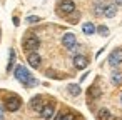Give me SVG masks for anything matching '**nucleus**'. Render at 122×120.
<instances>
[{
  "instance_id": "dca6fc26",
  "label": "nucleus",
  "mask_w": 122,
  "mask_h": 120,
  "mask_svg": "<svg viewBox=\"0 0 122 120\" xmlns=\"http://www.w3.org/2000/svg\"><path fill=\"white\" fill-rule=\"evenodd\" d=\"M67 88H69V93H70V95H74V97L80 95V87H79L77 83H70Z\"/></svg>"
},
{
  "instance_id": "2eb2a0df",
  "label": "nucleus",
  "mask_w": 122,
  "mask_h": 120,
  "mask_svg": "<svg viewBox=\"0 0 122 120\" xmlns=\"http://www.w3.org/2000/svg\"><path fill=\"white\" fill-rule=\"evenodd\" d=\"M105 7H107V5H104V4H95V5H94V14L99 15V17L104 15V14H105Z\"/></svg>"
},
{
  "instance_id": "f257e3e1",
  "label": "nucleus",
  "mask_w": 122,
  "mask_h": 120,
  "mask_svg": "<svg viewBox=\"0 0 122 120\" xmlns=\"http://www.w3.org/2000/svg\"><path fill=\"white\" fill-rule=\"evenodd\" d=\"M14 75H15V78L20 82V83H24L25 87H35L39 82L32 77V73L24 67V65H19V67H15V72H14Z\"/></svg>"
},
{
  "instance_id": "f8f14e48",
  "label": "nucleus",
  "mask_w": 122,
  "mask_h": 120,
  "mask_svg": "<svg viewBox=\"0 0 122 120\" xmlns=\"http://www.w3.org/2000/svg\"><path fill=\"white\" fill-rule=\"evenodd\" d=\"M54 120H77V117L74 115V113H70V112H60V113H57L55 117H54Z\"/></svg>"
},
{
  "instance_id": "a211bd4d",
  "label": "nucleus",
  "mask_w": 122,
  "mask_h": 120,
  "mask_svg": "<svg viewBox=\"0 0 122 120\" xmlns=\"http://www.w3.org/2000/svg\"><path fill=\"white\" fill-rule=\"evenodd\" d=\"M112 117H110V113H109V110H105V108H102L100 112H99V120H110Z\"/></svg>"
},
{
  "instance_id": "7ed1b4c3",
  "label": "nucleus",
  "mask_w": 122,
  "mask_h": 120,
  "mask_svg": "<svg viewBox=\"0 0 122 120\" xmlns=\"http://www.w3.org/2000/svg\"><path fill=\"white\" fill-rule=\"evenodd\" d=\"M22 105V100L17 97V95H12V97H7L5 98V108L9 112H17Z\"/></svg>"
},
{
  "instance_id": "4468645a",
  "label": "nucleus",
  "mask_w": 122,
  "mask_h": 120,
  "mask_svg": "<svg viewBox=\"0 0 122 120\" xmlns=\"http://www.w3.org/2000/svg\"><path fill=\"white\" fill-rule=\"evenodd\" d=\"M115 14H117V5H115V4H109V5L105 7V14H104V15L109 17V19H112Z\"/></svg>"
},
{
  "instance_id": "aec40b11",
  "label": "nucleus",
  "mask_w": 122,
  "mask_h": 120,
  "mask_svg": "<svg viewBox=\"0 0 122 120\" xmlns=\"http://www.w3.org/2000/svg\"><path fill=\"white\" fill-rule=\"evenodd\" d=\"M14 62H15V52H14V50H10V58H9V65H7V70H9V72L12 70Z\"/></svg>"
},
{
  "instance_id": "39448f33",
  "label": "nucleus",
  "mask_w": 122,
  "mask_h": 120,
  "mask_svg": "<svg viewBox=\"0 0 122 120\" xmlns=\"http://www.w3.org/2000/svg\"><path fill=\"white\" fill-rule=\"evenodd\" d=\"M62 45L65 47V48H69V50H72L75 45H77V40H75V35L74 34H65L64 37H62Z\"/></svg>"
},
{
  "instance_id": "4be33fe9",
  "label": "nucleus",
  "mask_w": 122,
  "mask_h": 120,
  "mask_svg": "<svg viewBox=\"0 0 122 120\" xmlns=\"http://www.w3.org/2000/svg\"><path fill=\"white\" fill-rule=\"evenodd\" d=\"M4 117H5L4 115V108H2V105H0V120H4Z\"/></svg>"
},
{
  "instance_id": "9b49d317",
  "label": "nucleus",
  "mask_w": 122,
  "mask_h": 120,
  "mask_svg": "<svg viewBox=\"0 0 122 120\" xmlns=\"http://www.w3.org/2000/svg\"><path fill=\"white\" fill-rule=\"evenodd\" d=\"M110 82H112L115 87L122 85V72H119V70L112 72V75H110Z\"/></svg>"
},
{
  "instance_id": "412c9836",
  "label": "nucleus",
  "mask_w": 122,
  "mask_h": 120,
  "mask_svg": "<svg viewBox=\"0 0 122 120\" xmlns=\"http://www.w3.org/2000/svg\"><path fill=\"white\" fill-rule=\"evenodd\" d=\"M37 22H40V17H34V15L27 17V24H37Z\"/></svg>"
},
{
  "instance_id": "b1692460",
  "label": "nucleus",
  "mask_w": 122,
  "mask_h": 120,
  "mask_svg": "<svg viewBox=\"0 0 122 120\" xmlns=\"http://www.w3.org/2000/svg\"><path fill=\"white\" fill-rule=\"evenodd\" d=\"M120 103H122V95H120Z\"/></svg>"
},
{
  "instance_id": "6e6552de",
  "label": "nucleus",
  "mask_w": 122,
  "mask_h": 120,
  "mask_svg": "<svg viewBox=\"0 0 122 120\" xmlns=\"http://www.w3.org/2000/svg\"><path fill=\"white\" fill-rule=\"evenodd\" d=\"M87 65H89L87 57H84V55H75V57H74V67H75V68L82 70V68H85Z\"/></svg>"
},
{
  "instance_id": "1a4fd4ad",
  "label": "nucleus",
  "mask_w": 122,
  "mask_h": 120,
  "mask_svg": "<svg viewBox=\"0 0 122 120\" xmlns=\"http://www.w3.org/2000/svg\"><path fill=\"white\" fill-rule=\"evenodd\" d=\"M30 108L32 110H35V112H42V108H44V103H42V97L40 95H37V97H34L32 100H30Z\"/></svg>"
},
{
  "instance_id": "6ab92c4d",
  "label": "nucleus",
  "mask_w": 122,
  "mask_h": 120,
  "mask_svg": "<svg viewBox=\"0 0 122 120\" xmlns=\"http://www.w3.org/2000/svg\"><path fill=\"white\" fill-rule=\"evenodd\" d=\"M97 32H99V35H102V37H107V35H109V29H107L105 25L97 27Z\"/></svg>"
},
{
  "instance_id": "423d86ee",
  "label": "nucleus",
  "mask_w": 122,
  "mask_h": 120,
  "mask_svg": "<svg viewBox=\"0 0 122 120\" xmlns=\"http://www.w3.org/2000/svg\"><path fill=\"white\" fill-rule=\"evenodd\" d=\"M27 62H29V65H30L32 68H39V67H40L42 58H40V55H39L37 52H30V53H29V57H27Z\"/></svg>"
},
{
  "instance_id": "20e7f679",
  "label": "nucleus",
  "mask_w": 122,
  "mask_h": 120,
  "mask_svg": "<svg viewBox=\"0 0 122 120\" xmlns=\"http://www.w3.org/2000/svg\"><path fill=\"white\" fill-rule=\"evenodd\" d=\"M120 63H122V50L117 48L109 55V65L110 67H119Z\"/></svg>"
},
{
  "instance_id": "f03ea898",
  "label": "nucleus",
  "mask_w": 122,
  "mask_h": 120,
  "mask_svg": "<svg viewBox=\"0 0 122 120\" xmlns=\"http://www.w3.org/2000/svg\"><path fill=\"white\" fill-rule=\"evenodd\" d=\"M40 47V40L35 37V35H29L24 38V48L29 50V52H35L37 48Z\"/></svg>"
},
{
  "instance_id": "f3484780",
  "label": "nucleus",
  "mask_w": 122,
  "mask_h": 120,
  "mask_svg": "<svg viewBox=\"0 0 122 120\" xmlns=\"http://www.w3.org/2000/svg\"><path fill=\"white\" fill-rule=\"evenodd\" d=\"M89 97H90V98H99V97H100V88H99V87H92V88L89 90Z\"/></svg>"
},
{
  "instance_id": "9d476101",
  "label": "nucleus",
  "mask_w": 122,
  "mask_h": 120,
  "mask_svg": "<svg viewBox=\"0 0 122 120\" xmlns=\"http://www.w3.org/2000/svg\"><path fill=\"white\" fill-rule=\"evenodd\" d=\"M40 117H42V118H45V120L52 118V117H54V103L44 105V108H42V112H40Z\"/></svg>"
},
{
  "instance_id": "0eeeda50",
  "label": "nucleus",
  "mask_w": 122,
  "mask_h": 120,
  "mask_svg": "<svg viewBox=\"0 0 122 120\" xmlns=\"http://www.w3.org/2000/svg\"><path fill=\"white\" fill-rule=\"evenodd\" d=\"M75 10V4L72 2V0H62L60 2V14H72Z\"/></svg>"
},
{
  "instance_id": "ddd939ff",
  "label": "nucleus",
  "mask_w": 122,
  "mask_h": 120,
  "mask_svg": "<svg viewBox=\"0 0 122 120\" xmlns=\"http://www.w3.org/2000/svg\"><path fill=\"white\" fill-rule=\"evenodd\" d=\"M95 25L92 24V22H85L84 25H82V32L85 34V35H92V34H95Z\"/></svg>"
},
{
  "instance_id": "5701e85b",
  "label": "nucleus",
  "mask_w": 122,
  "mask_h": 120,
  "mask_svg": "<svg viewBox=\"0 0 122 120\" xmlns=\"http://www.w3.org/2000/svg\"><path fill=\"white\" fill-rule=\"evenodd\" d=\"M115 4H119V5H122V0H115Z\"/></svg>"
}]
</instances>
